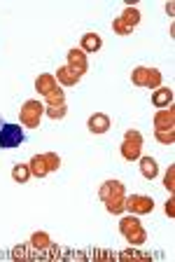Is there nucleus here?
<instances>
[{
  "instance_id": "nucleus-1",
  "label": "nucleus",
  "mask_w": 175,
  "mask_h": 262,
  "mask_svg": "<svg viewBox=\"0 0 175 262\" xmlns=\"http://www.w3.org/2000/svg\"><path fill=\"white\" fill-rule=\"evenodd\" d=\"M119 232L124 234V239L131 246H142L145 241H147V232H145L142 223L138 218H133V215L119 220Z\"/></svg>"
},
{
  "instance_id": "nucleus-2",
  "label": "nucleus",
  "mask_w": 175,
  "mask_h": 262,
  "mask_svg": "<svg viewBox=\"0 0 175 262\" xmlns=\"http://www.w3.org/2000/svg\"><path fill=\"white\" fill-rule=\"evenodd\" d=\"M42 115H44V105L40 103L38 98H31V101H26V103L21 105L19 120H21V124L26 126V129H35V126L40 124V120H42Z\"/></svg>"
},
{
  "instance_id": "nucleus-3",
  "label": "nucleus",
  "mask_w": 175,
  "mask_h": 262,
  "mask_svg": "<svg viewBox=\"0 0 175 262\" xmlns=\"http://www.w3.org/2000/svg\"><path fill=\"white\" fill-rule=\"evenodd\" d=\"M23 129L19 124H0V147L12 150L23 143Z\"/></svg>"
},
{
  "instance_id": "nucleus-4",
  "label": "nucleus",
  "mask_w": 175,
  "mask_h": 262,
  "mask_svg": "<svg viewBox=\"0 0 175 262\" xmlns=\"http://www.w3.org/2000/svg\"><path fill=\"white\" fill-rule=\"evenodd\" d=\"M124 208H126V211H131L133 215H145V213H152L154 202H152V196H145V194H131V196H126Z\"/></svg>"
},
{
  "instance_id": "nucleus-5",
  "label": "nucleus",
  "mask_w": 175,
  "mask_h": 262,
  "mask_svg": "<svg viewBox=\"0 0 175 262\" xmlns=\"http://www.w3.org/2000/svg\"><path fill=\"white\" fill-rule=\"evenodd\" d=\"M98 196L103 204L110 202V199H119V196H126V187H124V183H119V180H105L98 190Z\"/></svg>"
},
{
  "instance_id": "nucleus-6",
  "label": "nucleus",
  "mask_w": 175,
  "mask_h": 262,
  "mask_svg": "<svg viewBox=\"0 0 175 262\" xmlns=\"http://www.w3.org/2000/svg\"><path fill=\"white\" fill-rule=\"evenodd\" d=\"M68 68H72V71L80 73V75H84V73L89 71V59L82 49H70V52H68Z\"/></svg>"
},
{
  "instance_id": "nucleus-7",
  "label": "nucleus",
  "mask_w": 175,
  "mask_h": 262,
  "mask_svg": "<svg viewBox=\"0 0 175 262\" xmlns=\"http://www.w3.org/2000/svg\"><path fill=\"white\" fill-rule=\"evenodd\" d=\"M175 126V110L173 105L170 108H164L154 113V129L157 131H166V129H173Z\"/></svg>"
},
{
  "instance_id": "nucleus-8",
  "label": "nucleus",
  "mask_w": 175,
  "mask_h": 262,
  "mask_svg": "<svg viewBox=\"0 0 175 262\" xmlns=\"http://www.w3.org/2000/svg\"><path fill=\"white\" fill-rule=\"evenodd\" d=\"M152 105H154V108H159V110L170 108V105H173V89L159 87L157 92L152 94Z\"/></svg>"
},
{
  "instance_id": "nucleus-9",
  "label": "nucleus",
  "mask_w": 175,
  "mask_h": 262,
  "mask_svg": "<svg viewBox=\"0 0 175 262\" xmlns=\"http://www.w3.org/2000/svg\"><path fill=\"white\" fill-rule=\"evenodd\" d=\"M87 124L91 134H105V131H110V117L105 113H93Z\"/></svg>"
},
{
  "instance_id": "nucleus-10",
  "label": "nucleus",
  "mask_w": 175,
  "mask_h": 262,
  "mask_svg": "<svg viewBox=\"0 0 175 262\" xmlns=\"http://www.w3.org/2000/svg\"><path fill=\"white\" fill-rule=\"evenodd\" d=\"M80 80H82V75L75 73L72 68H68V66H61L59 71H56V82H61L63 87H75Z\"/></svg>"
},
{
  "instance_id": "nucleus-11",
  "label": "nucleus",
  "mask_w": 175,
  "mask_h": 262,
  "mask_svg": "<svg viewBox=\"0 0 175 262\" xmlns=\"http://www.w3.org/2000/svg\"><path fill=\"white\" fill-rule=\"evenodd\" d=\"M56 89V77L52 75V73H42V75H38V80H35V92L42 94V96H47L49 92H54Z\"/></svg>"
},
{
  "instance_id": "nucleus-12",
  "label": "nucleus",
  "mask_w": 175,
  "mask_h": 262,
  "mask_svg": "<svg viewBox=\"0 0 175 262\" xmlns=\"http://www.w3.org/2000/svg\"><path fill=\"white\" fill-rule=\"evenodd\" d=\"M103 47V40H101L98 33H84L82 35V52L84 54H93V52H98Z\"/></svg>"
},
{
  "instance_id": "nucleus-13",
  "label": "nucleus",
  "mask_w": 175,
  "mask_h": 262,
  "mask_svg": "<svg viewBox=\"0 0 175 262\" xmlns=\"http://www.w3.org/2000/svg\"><path fill=\"white\" fill-rule=\"evenodd\" d=\"M140 173L145 176V178H147V180L157 178V176H159L157 159H154V157H140Z\"/></svg>"
},
{
  "instance_id": "nucleus-14",
  "label": "nucleus",
  "mask_w": 175,
  "mask_h": 262,
  "mask_svg": "<svg viewBox=\"0 0 175 262\" xmlns=\"http://www.w3.org/2000/svg\"><path fill=\"white\" fill-rule=\"evenodd\" d=\"M31 176H38V178H44V176H49L52 171L47 169V162H44V157L42 155H35L33 159H31Z\"/></svg>"
},
{
  "instance_id": "nucleus-15",
  "label": "nucleus",
  "mask_w": 175,
  "mask_h": 262,
  "mask_svg": "<svg viewBox=\"0 0 175 262\" xmlns=\"http://www.w3.org/2000/svg\"><path fill=\"white\" fill-rule=\"evenodd\" d=\"M140 150H142V145L126 141V138H124V143H121V157L129 159V162H136V159H140Z\"/></svg>"
},
{
  "instance_id": "nucleus-16",
  "label": "nucleus",
  "mask_w": 175,
  "mask_h": 262,
  "mask_svg": "<svg viewBox=\"0 0 175 262\" xmlns=\"http://www.w3.org/2000/svg\"><path fill=\"white\" fill-rule=\"evenodd\" d=\"M119 19L126 24V26L136 28L138 24H140V12H138V7H126V10L121 12V16H119Z\"/></svg>"
},
{
  "instance_id": "nucleus-17",
  "label": "nucleus",
  "mask_w": 175,
  "mask_h": 262,
  "mask_svg": "<svg viewBox=\"0 0 175 262\" xmlns=\"http://www.w3.org/2000/svg\"><path fill=\"white\" fill-rule=\"evenodd\" d=\"M31 246L33 248H38V251H44V248H49L52 246V239L47 232H35L33 236H31Z\"/></svg>"
},
{
  "instance_id": "nucleus-18",
  "label": "nucleus",
  "mask_w": 175,
  "mask_h": 262,
  "mask_svg": "<svg viewBox=\"0 0 175 262\" xmlns=\"http://www.w3.org/2000/svg\"><path fill=\"white\" fill-rule=\"evenodd\" d=\"M12 178L17 180V183H26V180L31 178V166H28V164H14Z\"/></svg>"
},
{
  "instance_id": "nucleus-19",
  "label": "nucleus",
  "mask_w": 175,
  "mask_h": 262,
  "mask_svg": "<svg viewBox=\"0 0 175 262\" xmlns=\"http://www.w3.org/2000/svg\"><path fill=\"white\" fill-rule=\"evenodd\" d=\"M131 82L136 84V87H145V84H147V68H145V66H138V68H133Z\"/></svg>"
},
{
  "instance_id": "nucleus-20",
  "label": "nucleus",
  "mask_w": 175,
  "mask_h": 262,
  "mask_svg": "<svg viewBox=\"0 0 175 262\" xmlns=\"http://www.w3.org/2000/svg\"><path fill=\"white\" fill-rule=\"evenodd\" d=\"M44 113L49 115L52 120H63V117H66V113H68V105L66 103H61V105H47V108H44Z\"/></svg>"
},
{
  "instance_id": "nucleus-21",
  "label": "nucleus",
  "mask_w": 175,
  "mask_h": 262,
  "mask_svg": "<svg viewBox=\"0 0 175 262\" xmlns=\"http://www.w3.org/2000/svg\"><path fill=\"white\" fill-rule=\"evenodd\" d=\"M124 204H126V196H119V199H110V202H105V208H108V213H124L126 208H124Z\"/></svg>"
},
{
  "instance_id": "nucleus-22",
  "label": "nucleus",
  "mask_w": 175,
  "mask_h": 262,
  "mask_svg": "<svg viewBox=\"0 0 175 262\" xmlns=\"http://www.w3.org/2000/svg\"><path fill=\"white\" fill-rule=\"evenodd\" d=\"M159 84H161V71L159 68H147V84L145 87L159 89Z\"/></svg>"
},
{
  "instance_id": "nucleus-23",
  "label": "nucleus",
  "mask_w": 175,
  "mask_h": 262,
  "mask_svg": "<svg viewBox=\"0 0 175 262\" xmlns=\"http://www.w3.org/2000/svg\"><path fill=\"white\" fill-rule=\"evenodd\" d=\"M44 98H47V103H49V105H61V103H66V94H63V89H61V87H56L54 92H49Z\"/></svg>"
},
{
  "instance_id": "nucleus-24",
  "label": "nucleus",
  "mask_w": 175,
  "mask_h": 262,
  "mask_svg": "<svg viewBox=\"0 0 175 262\" xmlns=\"http://www.w3.org/2000/svg\"><path fill=\"white\" fill-rule=\"evenodd\" d=\"M154 136H157V141H159V143H164V145H173V143H175V131H173V129L157 131Z\"/></svg>"
},
{
  "instance_id": "nucleus-25",
  "label": "nucleus",
  "mask_w": 175,
  "mask_h": 262,
  "mask_svg": "<svg viewBox=\"0 0 175 262\" xmlns=\"http://www.w3.org/2000/svg\"><path fill=\"white\" fill-rule=\"evenodd\" d=\"M112 31H115L117 35H131L133 28H131V26H126V24L121 21L119 16H117V19H112Z\"/></svg>"
},
{
  "instance_id": "nucleus-26",
  "label": "nucleus",
  "mask_w": 175,
  "mask_h": 262,
  "mask_svg": "<svg viewBox=\"0 0 175 262\" xmlns=\"http://www.w3.org/2000/svg\"><path fill=\"white\" fill-rule=\"evenodd\" d=\"M42 157H44V162H47V169L49 171H56L61 166V157L56 152H44Z\"/></svg>"
},
{
  "instance_id": "nucleus-27",
  "label": "nucleus",
  "mask_w": 175,
  "mask_h": 262,
  "mask_svg": "<svg viewBox=\"0 0 175 262\" xmlns=\"http://www.w3.org/2000/svg\"><path fill=\"white\" fill-rule=\"evenodd\" d=\"M164 185H166V190L168 192L175 190V164H170L168 166V173H166V178H164Z\"/></svg>"
},
{
  "instance_id": "nucleus-28",
  "label": "nucleus",
  "mask_w": 175,
  "mask_h": 262,
  "mask_svg": "<svg viewBox=\"0 0 175 262\" xmlns=\"http://www.w3.org/2000/svg\"><path fill=\"white\" fill-rule=\"evenodd\" d=\"M124 138H126V141H131V143H138V145H142V134H140V131H136V129H129L124 134Z\"/></svg>"
},
{
  "instance_id": "nucleus-29",
  "label": "nucleus",
  "mask_w": 175,
  "mask_h": 262,
  "mask_svg": "<svg viewBox=\"0 0 175 262\" xmlns=\"http://www.w3.org/2000/svg\"><path fill=\"white\" fill-rule=\"evenodd\" d=\"M166 215H168V218H175V199L173 196L166 202Z\"/></svg>"
}]
</instances>
